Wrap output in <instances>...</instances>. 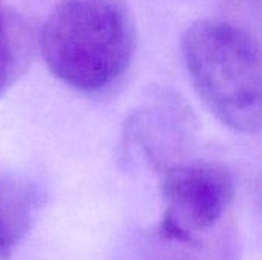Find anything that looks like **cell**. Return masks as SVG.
Here are the masks:
<instances>
[{
  "label": "cell",
  "instance_id": "6da1fadb",
  "mask_svg": "<svg viewBox=\"0 0 262 260\" xmlns=\"http://www.w3.org/2000/svg\"><path fill=\"white\" fill-rule=\"evenodd\" d=\"M135 37L123 0H61L43 25L40 48L55 78L77 92L97 95L129 70Z\"/></svg>",
  "mask_w": 262,
  "mask_h": 260
},
{
  "label": "cell",
  "instance_id": "7a4b0ae2",
  "mask_svg": "<svg viewBox=\"0 0 262 260\" xmlns=\"http://www.w3.org/2000/svg\"><path fill=\"white\" fill-rule=\"evenodd\" d=\"M181 54L190 81L209 110L235 132L259 133L262 75L258 40L235 23L204 18L184 31Z\"/></svg>",
  "mask_w": 262,
  "mask_h": 260
},
{
  "label": "cell",
  "instance_id": "3957f363",
  "mask_svg": "<svg viewBox=\"0 0 262 260\" xmlns=\"http://www.w3.org/2000/svg\"><path fill=\"white\" fill-rule=\"evenodd\" d=\"M160 193L166 204L157 236L196 241L224 216L235 196L232 175L209 162H177L161 172Z\"/></svg>",
  "mask_w": 262,
  "mask_h": 260
},
{
  "label": "cell",
  "instance_id": "277c9868",
  "mask_svg": "<svg viewBox=\"0 0 262 260\" xmlns=\"http://www.w3.org/2000/svg\"><path fill=\"white\" fill-rule=\"evenodd\" d=\"M180 112L178 106H149L134 113L124 126L126 150L141 152L149 162H163V155L187 135L190 123Z\"/></svg>",
  "mask_w": 262,
  "mask_h": 260
},
{
  "label": "cell",
  "instance_id": "5b68a950",
  "mask_svg": "<svg viewBox=\"0 0 262 260\" xmlns=\"http://www.w3.org/2000/svg\"><path fill=\"white\" fill-rule=\"evenodd\" d=\"M43 205V193L20 175L0 176V260H9L34 227Z\"/></svg>",
  "mask_w": 262,
  "mask_h": 260
},
{
  "label": "cell",
  "instance_id": "8992f818",
  "mask_svg": "<svg viewBox=\"0 0 262 260\" xmlns=\"http://www.w3.org/2000/svg\"><path fill=\"white\" fill-rule=\"evenodd\" d=\"M34 41L26 21L0 6V98L29 66Z\"/></svg>",
  "mask_w": 262,
  "mask_h": 260
},
{
  "label": "cell",
  "instance_id": "52a82bcc",
  "mask_svg": "<svg viewBox=\"0 0 262 260\" xmlns=\"http://www.w3.org/2000/svg\"><path fill=\"white\" fill-rule=\"evenodd\" d=\"M155 248L149 260H203L200 256L201 241H177L155 234Z\"/></svg>",
  "mask_w": 262,
  "mask_h": 260
}]
</instances>
